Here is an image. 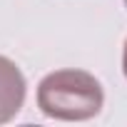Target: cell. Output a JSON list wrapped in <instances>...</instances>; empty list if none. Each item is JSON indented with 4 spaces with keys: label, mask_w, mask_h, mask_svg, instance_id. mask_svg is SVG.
Wrapping results in <instances>:
<instances>
[{
    "label": "cell",
    "mask_w": 127,
    "mask_h": 127,
    "mask_svg": "<svg viewBox=\"0 0 127 127\" xmlns=\"http://www.w3.org/2000/svg\"><path fill=\"white\" fill-rule=\"evenodd\" d=\"M37 107L50 120L62 122H82L92 120L105 107V90L102 82L77 67H65L47 72L37 85Z\"/></svg>",
    "instance_id": "6da1fadb"
},
{
    "label": "cell",
    "mask_w": 127,
    "mask_h": 127,
    "mask_svg": "<svg viewBox=\"0 0 127 127\" xmlns=\"http://www.w3.org/2000/svg\"><path fill=\"white\" fill-rule=\"evenodd\" d=\"M28 82L23 70L5 55H0V125L18 117L25 105Z\"/></svg>",
    "instance_id": "7a4b0ae2"
},
{
    "label": "cell",
    "mask_w": 127,
    "mask_h": 127,
    "mask_svg": "<svg viewBox=\"0 0 127 127\" xmlns=\"http://www.w3.org/2000/svg\"><path fill=\"white\" fill-rule=\"evenodd\" d=\"M122 72L127 77V37H125V45H122Z\"/></svg>",
    "instance_id": "3957f363"
},
{
    "label": "cell",
    "mask_w": 127,
    "mask_h": 127,
    "mask_svg": "<svg viewBox=\"0 0 127 127\" xmlns=\"http://www.w3.org/2000/svg\"><path fill=\"white\" fill-rule=\"evenodd\" d=\"M125 8H127V0H125Z\"/></svg>",
    "instance_id": "277c9868"
}]
</instances>
